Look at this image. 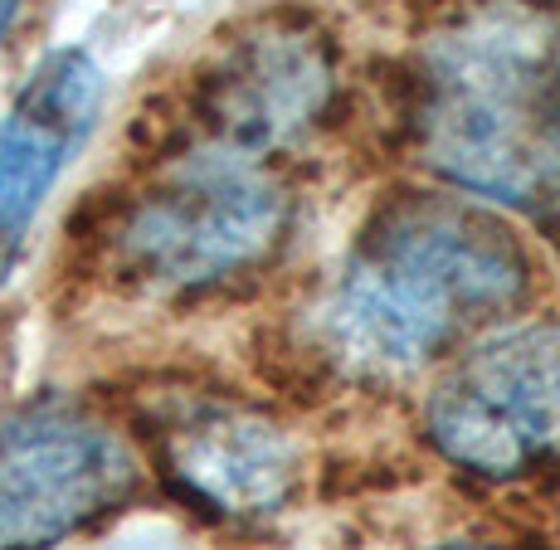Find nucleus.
<instances>
[{
    "label": "nucleus",
    "instance_id": "nucleus-1",
    "mask_svg": "<svg viewBox=\"0 0 560 550\" xmlns=\"http://www.w3.org/2000/svg\"><path fill=\"white\" fill-rule=\"evenodd\" d=\"M532 283L508 224L454 196L400 190L371 214L331 297L337 347L375 371H415Z\"/></svg>",
    "mask_w": 560,
    "mask_h": 550
},
{
    "label": "nucleus",
    "instance_id": "nucleus-2",
    "mask_svg": "<svg viewBox=\"0 0 560 550\" xmlns=\"http://www.w3.org/2000/svg\"><path fill=\"white\" fill-rule=\"evenodd\" d=\"M409 132L468 190L516 204L560 196V35L526 5H492L419 63Z\"/></svg>",
    "mask_w": 560,
    "mask_h": 550
},
{
    "label": "nucleus",
    "instance_id": "nucleus-3",
    "mask_svg": "<svg viewBox=\"0 0 560 550\" xmlns=\"http://www.w3.org/2000/svg\"><path fill=\"white\" fill-rule=\"evenodd\" d=\"M117 273L152 293H205L268 264L288 234V190L264 156L180 151L107 224Z\"/></svg>",
    "mask_w": 560,
    "mask_h": 550
},
{
    "label": "nucleus",
    "instance_id": "nucleus-4",
    "mask_svg": "<svg viewBox=\"0 0 560 550\" xmlns=\"http://www.w3.org/2000/svg\"><path fill=\"white\" fill-rule=\"evenodd\" d=\"M429 438L458 468L522 478L560 463V327L468 351L429 400Z\"/></svg>",
    "mask_w": 560,
    "mask_h": 550
},
{
    "label": "nucleus",
    "instance_id": "nucleus-5",
    "mask_svg": "<svg viewBox=\"0 0 560 550\" xmlns=\"http://www.w3.org/2000/svg\"><path fill=\"white\" fill-rule=\"evenodd\" d=\"M137 492V458L79 405L39 400L0 424V550H49Z\"/></svg>",
    "mask_w": 560,
    "mask_h": 550
},
{
    "label": "nucleus",
    "instance_id": "nucleus-6",
    "mask_svg": "<svg viewBox=\"0 0 560 550\" xmlns=\"http://www.w3.org/2000/svg\"><path fill=\"white\" fill-rule=\"evenodd\" d=\"M337 98V54L307 15H268L234 35L196 79L190 113L205 142L273 156L303 142Z\"/></svg>",
    "mask_w": 560,
    "mask_h": 550
},
{
    "label": "nucleus",
    "instance_id": "nucleus-7",
    "mask_svg": "<svg viewBox=\"0 0 560 550\" xmlns=\"http://www.w3.org/2000/svg\"><path fill=\"white\" fill-rule=\"evenodd\" d=\"M161 478L205 516H273L298 488V448L264 414L224 400H186L152 419Z\"/></svg>",
    "mask_w": 560,
    "mask_h": 550
},
{
    "label": "nucleus",
    "instance_id": "nucleus-8",
    "mask_svg": "<svg viewBox=\"0 0 560 550\" xmlns=\"http://www.w3.org/2000/svg\"><path fill=\"white\" fill-rule=\"evenodd\" d=\"M103 103V73L83 49L39 63L30 89L0 122V278L10 273L35 210L73 161Z\"/></svg>",
    "mask_w": 560,
    "mask_h": 550
},
{
    "label": "nucleus",
    "instance_id": "nucleus-9",
    "mask_svg": "<svg viewBox=\"0 0 560 550\" xmlns=\"http://www.w3.org/2000/svg\"><path fill=\"white\" fill-rule=\"evenodd\" d=\"M448 550H463V546H448Z\"/></svg>",
    "mask_w": 560,
    "mask_h": 550
}]
</instances>
